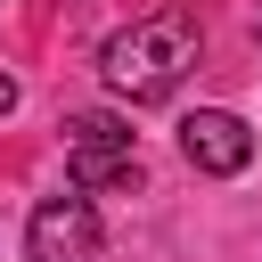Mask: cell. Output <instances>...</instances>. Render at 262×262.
I'll return each mask as SVG.
<instances>
[{
    "mask_svg": "<svg viewBox=\"0 0 262 262\" xmlns=\"http://www.w3.org/2000/svg\"><path fill=\"white\" fill-rule=\"evenodd\" d=\"M98 254V205L82 188H57L25 221V262H90Z\"/></svg>",
    "mask_w": 262,
    "mask_h": 262,
    "instance_id": "obj_3",
    "label": "cell"
},
{
    "mask_svg": "<svg viewBox=\"0 0 262 262\" xmlns=\"http://www.w3.org/2000/svg\"><path fill=\"white\" fill-rule=\"evenodd\" d=\"M180 156H188L196 172L229 180V172L254 164V123L229 115V106H196V115H180Z\"/></svg>",
    "mask_w": 262,
    "mask_h": 262,
    "instance_id": "obj_4",
    "label": "cell"
},
{
    "mask_svg": "<svg viewBox=\"0 0 262 262\" xmlns=\"http://www.w3.org/2000/svg\"><path fill=\"white\" fill-rule=\"evenodd\" d=\"M188 66H196V8H180V0L131 16V25L106 33V49H98V82H106L115 98H131V106L172 98V90L188 82Z\"/></svg>",
    "mask_w": 262,
    "mask_h": 262,
    "instance_id": "obj_1",
    "label": "cell"
},
{
    "mask_svg": "<svg viewBox=\"0 0 262 262\" xmlns=\"http://www.w3.org/2000/svg\"><path fill=\"white\" fill-rule=\"evenodd\" d=\"M254 33H262V25H254Z\"/></svg>",
    "mask_w": 262,
    "mask_h": 262,
    "instance_id": "obj_6",
    "label": "cell"
},
{
    "mask_svg": "<svg viewBox=\"0 0 262 262\" xmlns=\"http://www.w3.org/2000/svg\"><path fill=\"white\" fill-rule=\"evenodd\" d=\"M66 180L82 196H115L139 180V147L115 115H66Z\"/></svg>",
    "mask_w": 262,
    "mask_h": 262,
    "instance_id": "obj_2",
    "label": "cell"
},
{
    "mask_svg": "<svg viewBox=\"0 0 262 262\" xmlns=\"http://www.w3.org/2000/svg\"><path fill=\"white\" fill-rule=\"evenodd\" d=\"M0 115H16V74H0Z\"/></svg>",
    "mask_w": 262,
    "mask_h": 262,
    "instance_id": "obj_5",
    "label": "cell"
}]
</instances>
